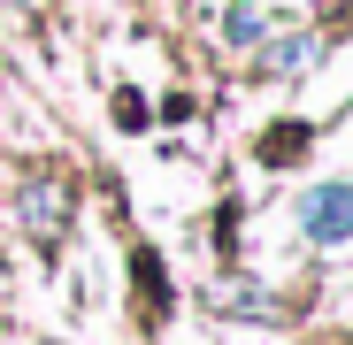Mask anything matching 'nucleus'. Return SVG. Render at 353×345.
I'll use <instances>...</instances> for the list:
<instances>
[{
    "label": "nucleus",
    "instance_id": "f257e3e1",
    "mask_svg": "<svg viewBox=\"0 0 353 345\" xmlns=\"http://www.w3.org/2000/svg\"><path fill=\"white\" fill-rule=\"evenodd\" d=\"M300 230H307L315 246H345V238H353V185H323V192H307Z\"/></svg>",
    "mask_w": 353,
    "mask_h": 345
}]
</instances>
